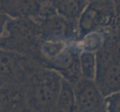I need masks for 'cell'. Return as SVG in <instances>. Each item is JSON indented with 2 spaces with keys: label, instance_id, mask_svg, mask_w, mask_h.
Masks as SVG:
<instances>
[{
  "label": "cell",
  "instance_id": "cell-1",
  "mask_svg": "<svg viewBox=\"0 0 120 112\" xmlns=\"http://www.w3.org/2000/svg\"><path fill=\"white\" fill-rule=\"evenodd\" d=\"M62 76L50 68L28 58L23 71V86L28 111H56Z\"/></svg>",
  "mask_w": 120,
  "mask_h": 112
},
{
  "label": "cell",
  "instance_id": "cell-2",
  "mask_svg": "<svg viewBox=\"0 0 120 112\" xmlns=\"http://www.w3.org/2000/svg\"><path fill=\"white\" fill-rule=\"evenodd\" d=\"M40 29L34 18L9 19L0 40V48L34 61L38 53Z\"/></svg>",
  "mask_w": 120,
  "mask_h": 112
},
{
  "label": "cell",
  "instance_id": "cell-3",
  "mask_svg": "<svg viewBox=\"0 0 120 112\" xmlns=\"http://www.w3.org/2000/svg\"><path fill=\"white\" fill-rule=\"evenodd\" d=\"M116 17L113 4L89 2L78 21V40L95 31L105 29Z\"/></svg>",
  "mask_w": 120,
  "mask_h": 112
},
{
  "label": "cell",
  "instance_id": "cell-4",
  "mask_svg": "<svg viewBox=\"0 0 120 112\" xmlns=\"http://www.w3.org/2000/svg\"><path fill=\"white\" fill-rule=\"evenodd\" d=\"M77 111L106 112L105 96L95 80L81 78L74 84Z\"/></svg>",
  "mask_w": 120,
  "mask_h": 112
},
{
  "label": "cell",
  "instance_id": "cell-5",
  "mask_svg": "<svg viewBox=\"0 0 120 112\" xmlns=\"http://www.w3.org/2000/svg\"><path fill=\"white\" fill-rule=\"evenodd\" d=\"M80 53L76 42L70 43L60 55L48 62L45 67L54 70L74 85L82 78L79 64Z\"/></svg>",
  "mask_w": 120,
  "mask_h": 112
},
{
  "label": "cell",
  "instance_id": "cell-6",
  "mask_svg": "<svg viewBox=\"0 0 120 112\" xmlns=\"http://www.w3.org/2000/svg\"><path fill=\"white\" fill-rule=\"evenodd\" d=\"M28 111L23 86V70L0 88V112Z\"/></svg>",
  "mask_w": 120,
  "mask_h": 112
},
{
  "label": "cell",
  "instance_id": "cell-7",
  "mask_svg": "<svg viewBox=\"0 0 120 112\" xmlns=\"http://www.w3.org/2000/svg\"><path fill=\"white\" fill-rule=\"evenodd\" d=\"M43 5L40 0H0V11L11 19L34 18Z\"/></svg>",
  "mask_w": 120,
  "mask_h": 112
},
{
  "label": "cell",
  "instance_id": "cell-8",
  "mask_svg": "<svg viewBox=\"0 0 120 112\" xmlns=\"http://www.w3.org/2000/svg\"><path fill=\"white\" fill-rule=\"evenodd\" d=\"M27 58L0 48V77L8 81L22 71Z\"/></svg>",
  "mask_w": 120,
  "mask_h": 112
},
{
  "label": "cell",
  "instance_id": "cell-9",
  "mask_svg": "<svg viewBox=\"0 0 120 112\" xmlns=\"http://www.w3.org/2000/svg\"><path fill=\"white\" fill-rule=\"evenodd\" d=\"M89 2L88 0H50L49 2L58 14L68 20L77 22Z\"/></svg>",
  "mask_w": 120,
  "mask_h": 112
},
{
  "label": "cell",
  "instance_id": "cell-10",
  "mask_svg": "<svg viewBox=\"0 0 120 112\" xmlns=\"http://www.w3.org/2000/svg\"><path fill=\"white\" fill-rule=\"evenodd\" d=\"M56 111H77L75 91L74 85L63 77H62L60 89L57 100Z\"/></svg>",
  "mask_w": 120,
  "mask_h": 112
},
{
  "label": "cell",
  "instance_id": "cell-11",
  "mask_svg": "<svg viewBox=\"0 0 120 112\" xmlns=\"http://www.w3.org/2000/svg\"><path fill=\"white\" fill-rule=\"evenodd\" d=\"M106 33L105 29L95 31L86 35L76 41V44L81 52L86 51L97 52L105 45Z\"/></svg>",
  "mask_w": 120,
  "mask_h": 112
},
{
  "label": "cell",
  "instance_id": "cell-12",
  "mask_svg": "<svg viewBox=\"0 0 120 112\" xmlns=\"http://www.w3.org/2000/svg\"><path fill=\"white\" fill-rule=\"evenodd\" d=\"M79 64L82 78L95 80L97 71L96 52L82 51L79 55Z\"/></svg>",
  "mask_w": 120,
  "mask_h": 112
},
{
  "label": "cell",
  "instance_id": "cell-13",
  "mask_svg": "<svg viewBox=\"0 0 120 112\" xmlns=\"http://www.w3.org/2000/svg\"><path fill=\"white\" fill-rule=\"evenodd\" d=\"M106 112H120V90L105 97Z\"/></svg>",
  "mask_w": 120,
  "mask_h": 112
},
{
  "label": "cell",
  "instance_id": "cell-14",
  "mask_svg": "<svg viewBox=\"0 0 120 112\" xmlns=\"http://www.w3.org/2000/svg\"><path fill=\"white\" fill-rule=\"evenodd\" d=\"M113 6L116 16H120V0H112Z\"/></svg>",
  "mask_w": 120,
  "mask_h": 112
},
{
  "label": "cell",
  "instance_id": "cell-15",
  "mask_svg": "<svg viewBox=\"0 0 120 112\" xmlns=\"http://www.w3.org/2000/svg\"><path fill=\"white\" fill-rule=\"evenodd\" d=\"M7 81V80L6 79H5V78H1L0 77V88L5 84V83Z\"/></svg>",
  "mask_w": 120,
  "mask_h": 112
},
{
  "label": "cell",
  "instance_id": "cell-16",
  "mask_svg": "<svg viewBox=\"0 0 120 112\" xmlns=\"http://www.w3.org/2000/svg\"><path fill=\"white\" fill-rule=\"evenodd\" d=\"M119 64H120V54H119Z\"/></svg>",
  "mask_w": 120,
  "mask_h": 112
}]
</instances>
